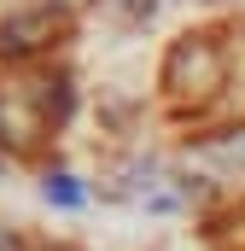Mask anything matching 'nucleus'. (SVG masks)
<instances>
[{
  "label": "nucleus",
  "mask_w": 245,
  "mask_h": 251,
  "mask_svg": "<svg viewBox=\"0 0 245 251\" xmlns=\"http://www.w3.org/2000/svg\"><path fill=\"white\" fill-rule=\"evenodd\" d=\"M64 117V70L53 64H6L0 70V146L18 158H35V140L53 134Z\"/></svg>",
  "instance_id": "f257e3e1"
}]
</instances>
